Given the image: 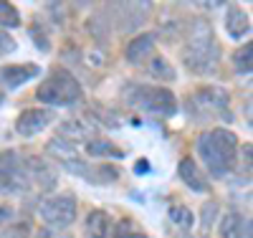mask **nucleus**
<instances>
[{
  "label": "nucleus",
  "mask_w": 253,
  "mask_h": 238,
  "mask_svg": "<svg viewBox=\"0 0 253 238\" xmlns=\"http://www.w3.org/2000/svg\"><path fill=\"white\" fill-rule=\"evenodd\" d=\"M182 63L198 76H210L220 66V43L205 18H193L185 31Z\"/></svg>",
  "instance_id": "obj_1"
},
{
  "label": "nucleus",
  "mask_w": 253,
  "mask_h": 238,
  "mask_svg": "<svg viewBox=\"0 0 253 238\" xmlns=\"http://www.w3.org/2000/svg\"><path fill=\"white\" fill-rule=\"evenodd\" d=\"M195 149L205 165V170L210 172L213 178H225L236 170L238 162V137L225 127H213V129H205L200 132Z\"/></svg>",
  "instance_id": "obj_2"
},
{
  "label": "nucleus",
  "mask_w": 253,
  "mask_h": 238,
  "mask_svg": "<svg viewBox=\"0 0 253 238\" xmlns=\"http://www.w3.org/2000/svg\"><path fill=\"white\" fill-rule=\"evenodd\" d=\"M185 109L187 114L198 122H230V104L228 92L220 86H200L185 96Z\"/></svg>",
  "instance_id": "obj_3"
},
{
  "label": "nucleus",
  "mask_w": 253,
  "mask_h": 238,
  "mask_svg": "<svg viewBox=\"0 0 253 238\" xmlns=\"http://www.w3.org/2000/svg\"><path fill=\"white\" fill-rule=\"evenodd\" d=\"M81 84L79 79L66 69H51V74L41 81L36 89V99L43 101L48 109L51 106H71L81 99Z\"/></svg>",
  "instance_id": "obj_4"
},
{
  "label": "nucleus",
  "mask_w": 253,
  "mask_h": 238,
  "mask_svg": "<svg viewBox=\"0 0 253 238\" xmlns=\"http://www.w3.org/2000/svg\"><path fill=\"white\" fill-rule=\"evenodd\" d=\"M0 192H8V195L33 192L28 175V155H20L18 149L0 152Z\"/></svg>",
  "instance_id": "obj_5"
},
{
  "label": "nucleus",
  "mask_w": 253,
  "mask_h": 238,
  "mask_svg": "<svg viewBox=\"0 0 253 238\" xmlns=\"http://www.w3.org/2000/svg\"><path fill=\"white\" fill-rule=\"evenodd\" d=\"M129 104L147 114H155V117H175L177 114V96L167 86L139 84L129 92Z\"/></svg>",
  "instance_id": "obj_6"
},
{
  "label": "nucleus",
  "mask_w": 253,
  "mask_h": 238,
  "mask_svg": "<svg viewBox=\"0 0 253 238\" xmlns=\"http://www.w3.org/2000/svg\"><path fill=\"white\" fill-rule=\"evenodd\" d=\"M76 213H79V203L74 192H56V195H46L38 203V215L46 228L66 231L69 226H74Z\"/></svg>",
  "instance_id": "obj_7"
},
{
  "label": "nucleus",
  "mask_w": 253,
  "mask_h": 238,
  "mask_svg": "<svg viewBox=\"0 0 253 238\" xmlns=\"http://www.w3.org/2000/svg\"><path fill=\"white\" fill-rule=\"evenodd\" d=\"M150 3H112L107 5L109 18H112V28L122 33H132L144 26L147 15H150Z\"/></svg>",
  "instance_id": "obj_8"
},
{
  "label": "nucleus",
  "mask_w": 253,
  "mask_h": 238,
  "mask_svg": "<svg viewBox=\"0 0 253 238\" xmlns=\"http://www.w3.org/2000/svg\"><path fill=\"white\" fill-rule=\"evenodd\" d=\"M63 167H66L69 172H74V175L84 178V180H89L94 185H112L119 180L122 175V170L112 162H96V165H89L86 160H81V157H74V160H66V162H61Z\"/></svg>",
  "instance_id": "obj_9"
},
{
  "label": "nucleus",
  "mask_w": 253,
  "mask_h": 238,
  "mask_svg": "<svg viewBox=\"0 0 253 238\" xmlns=\"http://www.w3.org/2000/svg\"><path fill=\"white\" fill-rule=\"evenodd\" d=\"M56 119V112L48 109V106H31V109H23L15 119V132L20 137H36L38 132L43 129Z\"/></svg>",
  "instance_id": "obj_10"
},
{
  "label": "nucleus",
  "mask_w": 253,
  "mask_h": 238,
  "mask_svg": "<svg viewBox=\"0 0 253 238\" xmlns=\"http://www.w3.org/2000/svg\"><path fill=\"white\" fill-rule=\"evenodd\" d=\"M28 175H31V190L33 192H48L58 183V172L46 157L28 155Z\"/></svg>",
  "instance_id": "obj_11"
},
{
  "label": "nucleus",
  "mask_w": 253,
  "mask_h": 238,
  "mask_svg": "<svg viewBox=\"0 0 253 238\" xmlns=\"http://www.w3.org/2000/svg\"><path fill=\"white\" fill-rule=\"evenodd\" d=\"M177 178L193 190V192H210V180L203 172V167L193 157H182L177 165Z\"/></svg>",
  "instance_id": "obj_12"
},
{
  "label": "nucleus",
  "mask_w": 253,
  "mask_h": 238,
  "mask_svg": "<svg viewBox=\"0 0 253 238\" xmlns=\"http://www.w3.org/2000/svg\"><path fill=\"white\" fill-rule=\"evenodd\" d=\"M38 74H41L38 63H8V66L0 69V81H3L5 89H18V86L36 79Z\"/></svg>",
  "instance_id": "obj_13"
},
{
  "label": "nucleus",
  "mask_w": 253,
  "mask_h": 238,
  "mask_svg": "<svg viewBox=\"0 0 253 238\" xmlns=\"http://www.w3.org/2000/svg\"><path fill=\"white\" fill-rule=\"evenodd\" d=\"M155 56V33H139L134 36L124 48V58L132 66H139V63H147Z\"/></svg>",
  "instance_id": "obj_14"
},
{
  "label": "nucleus",
  "mask_w": 253,
  "mask_h": 238,
  "mask_svg": "<svg viewBox=\"0 0 253 238\" xmlns=\"http://www.w3.org/2000/svg\"><path fill=\"white\" fill-rule=\"evenodd\" d=\"M84 233H86V238H112L114 233V218L112 213L107 210H91L86 215V221H84Z\"/></svg>",
  "instance_id": "obj_15"
},
{
  "label": "nucleus",
  "mask_w": 253,
  "mask_h": 238,
  "mask_svg": "<svg viewBox=\"0 0 253 238\" xmlns=\"http://www.w3.org/2000/svg\"><path fill=\"white\" fill-rule=\"evenodd\" d=\"M218 233L220 238H251V218L246 221V215L238 210H228L220 218Z\"/></svg>",
  "instance_id": "obj_16"
},
{
  "label": "nucleus",
  "mask_w": 253,
  "mask_h": 238,
  "mask_svg": "<svg viewBox=\"0 0 253 238\" xmlns=\"http://www.w3.org/2000/svg\"><path fill=\"white\" fill-rule=\"evenodd\" d=\"M225 28H228V33L233 36V38L248 36V31H251V18H248V13H246L243 8H238V5H228Z\"/></svg>",
  "instance_id": "obj_17"
},
{
  "label": "nucleus",
  "mask_w": 253,
  "mask_h": 238,
  "mask_svg": "<svg viewBox=\"0 0 253 238\" xmlns=\"http://www.w3.org/2000/svg\"><path fill=\"white\" fill-rule=\"evenodd\" d=\"M86 155L91 157H114V160H122L124 157V149L119 144H114L112 140L107 137H91L86 142Z\"/></svg>",
  "instance_id": "obj_18"
},
{
  "label": "nucleus",
  "mask_w": 253,
  "mask_h": 238,
  "mask_svg": "<svg viewBox=\"0 0 253 238\" xmlns=\"http://www.w3.org/2000/svg\"><path fill=\"white\" fill-rule=\"evenodd\" d=\"M112 18H109V10L104 5L101 10H96L91 18H89V33L99 41V43H109V33H112Z\"/></svg>",
  "instance_id": "obj_19"
},
{
  "label": "nucleus",
  "mask_w": 253,
  "mask_h": 238,
  "mask_svg": "<svg viewBox=\"0 0 253 238\" xmlns=\"http://www.w3.org/2000/svg\"><path fill=\"white\" fill-rule=\"evenodd\" d=\"M147 71H150V76L155 81H162V84H172L177 79V71L170 61H167L165 56H152L150 63H147Z\"/></svg>",
  "instance_id": "obj_20"
},
{
  "label": "nucleus",
  "mask_w": 253,
  "mask_h": 238,
  "mask_svg": "<svg viewBox=\"0 0 253 238\" xmlns=\"http://www.w3.org/2000/svg\"><path fill=\"white\" fill-rule=\"evenodd\" d=\"M167 213H170V221H172L175 226H180L182 231H190V228H193V223H195V218H193V213H190V208H187V205L172 203Z\"/></svg>",
  "instance_id": "obj_21"
},
{
  "label": "nucleus",
  "mask_w": 253,
  "mask_h": 238,
  "mask_svg": "<svg viewBox=\"0 0 253 238\" xmlns=\"http://www.w3.org/2000/svg\"><path fill=\"white\" fill-rule=\"evenodd\" d=\"M233 66L238 74H251L253 71V46L248 41V46H241L236 53H233Z\"/></svg>",
  "instance_id": "obj_22"
},
{
  "label": "nucleus",
  "mask_w": 253,
  "mask_h": 238,
  "mask_svg": "<svg viewBox=\"0 0 253 238\" xmlns=\"http://www.w3.org/2000/svg\"><path fill=\"white\" fill-rule=\"evenodd\" d=\"M112 238H150L147 236L134 221H119V223H114V233H112Z\"/></svg>",
  "instance_id": "obj_23"
},
{
  "label": "nucleus",
  "mask_w": 253,
  "mask_h": 238,
  "mask_svg": "<svg viewBox=\"0 0 253 238\" xmlns=\"http://www.w3.org/2000/svg\"><path fill=\"white\" fill-rule=\"evenodd\" d=\"M20 13L13 3H0V28H18Z\"/></svg>",
  "instance_id": "obj_24"
},
{
  "label": "nucleus",
  "mask_w": 253,
  "mask_h": 238,
  "mask_svg": "<svg viewBox=\"0 0 253 238\" xmlns=\"http://www.w3.org/2000/svg\"><path fill=\"white\" fill-rule=\"evenodd\" d=\"M218 210H220L218 200H210V203L203 205V210H200V226H203V231L213 228V223H215V218H218Z\"/></svg>",
  "instance_id": "obj_25"
},
{
  "label": "nucleus",
  "mask_w": 253,
  "mask_h": 238,
  "mask_svg": "<svg viewBox=\"0 0 253 238\" xmlns=\"http://www.w3.org/2000/svg\"><path fill=\"white\" fill-rule=\"evenodd\" d=\"M28 223H13L8 228H0V238H28Z\"/></svg>",
  "instance_id": "obj_26"
},
{
  "label": "nucleus",
  "mask_w": 253,
  "mask_h": 238,
  "mask_svg": "<svg viewBox=\"0 0 253 238\" xmlns=\"http://www.w3.org/2000/svg\"><path fill=\"white\" fill-rule=\"evenodd\" d=\"M15 48H18L15 38L8 31H0V56H3V53H13Z\"/></svg>",
  "instance_id": "obj_27"
},
{
  "label": "nucleus",
  "mask_w": 253,
  "mask_h": 238,
  "mask_svg": "<svg viewBox=\"0 0 253 238\" xmlns=\"http://www.w3.org/2000/svg\"><path fill=\"white\" fill-rule=\"evenodd\" d=\"M33 238H71V236H69V233H63V231H56V228H46V226H43V228H38V231H36Z\"/></svg>",
  "instance_id": "obj_28"
},
{
  "label": "nucleus",
  "mask_w": 253,
  "mask_h": 238,
  "mask_svg": "<svg viewBox=\"0 0 253 238\" xmlns=\"http://www.w3.org/2000/svg\"><path fill=\"white\" fill-rule=\"evenodd\" d=\"M31 36H33V41L38 43V48H41V51H43V53H48V51H51V41H48V36H41L36 26H33V31H31Z\"/></svg>",
  "instance_id": "obj_29"
},
{
  "label": "nucleus",
  "mask_w": 253,
  "mask_h": 238,
  "mask_svg": "<svg viewBox=\"0 0 253 238\" xmlns=\"http://www.w3.org/2000/svg\"><path fill=\"white\" fill-rule=\"evenodd\" d=\"M8 221H13V208L10 205H0V228H5Z\"/></svg>",
  "instance_id": "obj_30"
},
{
  "label": "nucleus",
  "mask_w": 253,
  "mask_h": 238,
  "mask_svg": "<svg viewBox=\"0 0 253 238\" xmlns=\"http://www.w3.org/2000/svg\"><path fill=\"white\" fill-rule=\"evenodd\" d=\"M144 170L150 172V162H147V160H139V162H137V175H144Z\"/></svg>",
  "instance_id": "obj_31"
},
{
  "label": "nucleus",
  "mask_w": 253,
  "mask_h": 238,
  "mask_svg": "<svg viewBox=\"0 0 253 238\" xmlns=\"http://www.w3.org/2000/svg\"><path fill=\"white\" fill-rule=\"evenodd\" d=\"M3 101H5V94H3V92H0V104H3Z\"/></svg>",
  "instance_id": "obj_32"
},
{
  "label": "nucleus",
  "mask_w": 253,
  "mask_h": 238,
  "mask_svg": "<svg viewBox=\"0 0 253 238\" xmlns=\"http://www.w3.org/2000/svg\"><path fill=\"white\" fill-rule=\"evenodd\" d=\"M185 238H193V236H185Z\"/></svg>",
  "instance_id": "obj_33"
}]
</instances>
